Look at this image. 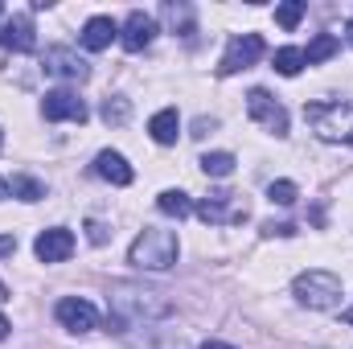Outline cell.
Wrapping results in <instances>:
<instances>
[{"instance_id":"1","label":"cell","mask_w":353,"mask_h":349,"mask_svg":"<svg viewBox=\"0 0 353 349\" xmlns=\"http://www.w3.org/2000/svg\"><path fill=\"white\" fill-rule=\"evenodd\" d=\"M107 308H111V329L123 333L128 325L136 321H157L169 312V300L165 292L157 288H144V283H115L111 296H107Z\"/></svg>"},{"instance_id":"2","label":"cell","mask_w":353,"mask_h":349,"mask_svg":"<svg viewBox=\"0 0 353 349\" xmlns=\"http://www.w3.org/2000/svg\"><path fill=\"white\" fill-rule=\"evenodd\" d=\"M176 251H181V243H176L173 230L144 226L140 239H136L132 251H128V263L140 267V271H169V267L176 263Z\"/></svg>"},{"instance_id":"3","label":"cell","mask_w":353,"mask_h":349,"mask_svg":"<svg viewBox=\"0 0 353 349\" xmlns=\"http://www.w3.org/2000/svg\"><path fill=\"white\" fill-rule=\"evenodd\" d=\"M304 115L325 144H353V103H308Z\"/></svg>"},{"instance_id":"4","label":"cell","mask_w":353,"mask_h":349,"mask_svg":"<svg viewBox=\"0 0 353 349\" xmlns=\"http://www.w3.org/2000/svg\"><path fill=\"white\" fill-rule=\"evenodd\" d=\"M292 292H296V300H300V304L321 308V312L341 304V279H337L333 271H321V267L300 271V275H296V283H292Z\"/></svg>"},{"instance_id":"5","label":"cell","mask_w":353,"mask_h":349,"mask_svg":"<svg viewBox=\"0 0 353 349\" xmlns=\"http://www.w3.org/2000/svg\"><path fill=\"white\" fill-rule=\"evenodd\" d=\"M193 210H197V218L210 222V226H239V222H247V201H243L239 193H230V189H214V193L201 197Z\"/></svg>"},{"instance_id":"6","label":"cell","mask_w":353,"mask_h":349,"mask_svg":"<svg viewBox=\"0 0 353 349\" xmlns=\"http://www.w3.org/2000/svg\"><path fill=\"white\" fill-rule=\"evenodd\" d=\"M247 115H251L255 123H263L267 132L288 136V111H283V103H275L263 87H255L251 94H247Z\"/></svg>"},{"instance_id":"7","label":"cell","mask_w":353,"mask_h":349,"mask_svg":"<svg viewBox=\"0 0 353 349\" xmlns=\"http://www.w3.org/2000/svg\"><path fill=\"white\" fill-rule=\"evenodd\" d=\"M41 115L50 119V123H58V119H70V123H87V103L74 94V90H66V87H58V90H50L46 99H41Z\"/></svg>"},{"instance_id":"8","label":"cell","mask_w":353,"mask_h":349,"mask_svg":"<svg viewBox=\"0 0 353 349\" xmlns=\"http://www.w3.org/2000/svg\"><path fill=\"white\" fill-rule=\"evenodd\" d=\"M259 58H263V37H259V33H243V37H234V41H230V50H226V58H222L218 74H239V70H251Z\"/></svg>"},{"instance_id":"9","label":"cell","mask_w":353,"mask_h":349,"mask_svg":"<svg viewBox=\"0 0 353 349\" xmlns=\"http://www.w3.org/2000/svg\"><path fill=\"white\" fill-rule=\"evenodd\" d=\"M54 312H58V321H62L70 333H90V329L99 325L94 304H90V300H83V296H62Z\"/></svg>"},{"instance_id":"10","label":"cell","mask_w":353,"mask_h":349,"mask_svg":"<svg viewBox=\"0 0 353 349\" xmlns=\"http://www.w3.org/2000/svg\"><path fill=\"white\" fill-rule=\"evenodd\" d=\"M0 46L12 50V54H29L37 46V33H33V17L29 12H12L4 25H0Z\"/></svg>"},{"instance_id":"11","label":"cell","mask_w":353,"mask_h":349,"mask_svg":"<svg viewBox=\"0 0 353 349\" xmlns=\"http://www.w3.org/2000/svg\"><path fill=\"white\" fill-rule=\"evenodd\" d=\"M33 251H37L41 263H62V259H70V251H74V235L66 226H50V230L37 235Z\"/></svg>"},{"instance_id":"12","label":"cell","mask_w":353,"mask_h":349,"mask_svg":"<svg viewBox=\"0 0 353 349\" xmlns=\"http://www.w3.org/2000/svg\"><path fill=\"white\" fill-rule=\"evenodd\" d=\"M152 37H157V21H152L148 12H132V17L123 21V33H119V41H123V50H132V54H140L144 46H152Z\"/></svg>"},{"instance_id":"13","label":"cell","mask_w":353,"mask_h":349,"mask_svg":"<svg viewBox=\"0 0 353 349\" xmlns=\"http://www.w3.org/2000/svg\"><path fill=\"white\" fill-rule=\"evenodd\" d=\"M115 33H119V25H115L111 17H90L79 37H83V46H87L90 54H99V50H107V46L115 41Z\"/></svg>"},{"instance_id":"14","label":"cell","mask_w":353,"mask_h":349,"mask_svg":"<svg viewBox=\"0 0 353 349\" xmlns=\"http://www.w3.org/2000/svg\"><path fill=\"white\" fill-rule=\"evenodd\" d=\"M46 70H54L62 79H79V83L90 74V66L79 54H70V50H46Z\"/></svg>"},{"instance_id":"15","label":"cell","mask_w":353,"mask_h":349,"mask_svg":"<svg viewBox=\"0 0 353 349\" xmlns=\"http://www.w3.org/2000/svg\"><path fill=\"white\" fill-rule=\"evenodd\" d=\"M94 173L103 177V181H111V185H132V165L119 157V152H111V148H103L99 157H94Z\"/></svg>"},{"instance_id":"16","label":"cell","mask_w":353,"mask_h":349,"mask_svg":"<svg viewBox=\"0 0 353 349\" xmlns=\"http://www.w3.org/2000/svg\"><path fill=\"white\" fill-rule=\"evenodd\" d=\"M148 136H152L157 144H176V136H181V115H176V107H165V111H157V115L148 119Z\"/></svg>"},{"instance_id":"17","label":"cell","mask_w":353,"mask_h":349,"mask_svg":"<svg viewBox=\"0 0 353 349\" xmlns=\"http://www.w3.org/2000/svg\"><path fill=\"white\" fill-rule=\"evenodd\" d=\"M341 50V41L333 37V33H316L312 41H308V50H304V66H316V62H329L333 54Z\"/></svg>"},{"instance_id":"18","label":"cell","mask_w":353,"mask_h":349,"mask_svg":"<svg viewBox=\"0 0 353 349\" xmlns=\"http://www.w3.org/2000/svg\"><path fill=\"white\" fill-rule=\"evenodd\" d=\"M157 206H161V214H169L176 222L193 214V201H189V193H181V189H165V193L157 197Z\"/></svg>"},{"instance_id":"19","label":"cell","mask_w":353,"mask_h":349,"mask_svg":"<svg viewBox=\"0 0 353 349\" xmlns=\"http://www.w3.org/2000/svg\"><path fill=\"white\" fill-rule=\"evenodd\" d=\"M275 70H279L283 79H296V74L304 70V50H296V46L275 50Z\"/></svg>"},{"instance_id":"20","label":"cell","mask_w":353,"mask_h":349,"mask_svg":"<svg viewBox=\"0 0 353 349\" xmlns=\"http://www.w3.org/2000/svg\"><path fill=\"white\" fill-rule=\"evenodd\" d=\"M197 165H201V173H205V177H230L239 161H234L230 152H205V157H201Z\"/></svg>"},{"instance_id":"21","label":"cell","mask_w":353,"mask_h":349,"mask_svg":"<svg viewBox=\"0 0 353 349\" xmlns=\"http://www.w3.org/2000/svg\"><path fill=\"white\" fill-rule=\"evenodd\" d=\"M8 193L21 197V201H41V197H46L41 181H33V177H12V181H8Z\"/></svg>"},{"instance_id":"22","label":"cell","mask_w":353,"mask_h":349,"mask_svg":"<svg viewBox=\"0 0 353 349\" xmlns=\"http://www.w3.org/2000/svg\"><path fill=\"white\" fill-rule=\"evenodd\" d=\"M300 17H304V4H300V0H288V4H275V21H279L283 29H296V25H300Z\"/></svg>"},{"instance_id":"23","label":"cell","mask_w":353,"mask_h":349,"mask_svg":"<svg viewBox=\"0 0 353 349\" xmlns=\"http://www.w3.org/2000/svg\"><path fill=\"white\" fill-rule=\"evenodd\" d=\"M128 115H132L128 99H119V94H115V99H107V103H103V119H107V123H115V128H119V123H128Z\"/></svg>"},{"instance_id":"24","label":"cell","mask_w":353,"mask_h":349,"mask_svg":"<svg viewBox=\"0 0 353 349\" xmlns=\"http://www.w3.org/2000/svg\"><path fill=\"white\" fill-rule=\"evenodd\" d=\"M296 193H300V189H296L292 181H271V185H267V201H275V206H292Z\"/></svg>"},{"instance_id":"25","label":"cell","mask_w":353,"mask_h":349,"mask_svg":"<svg viewBox=\"0 0 353 349\" xmlns=\"http://www.w3.org/2000/svg\"><path fill=\"white\" fill-rule=\"evenodd\" d=\"M263 235H279V239H292V235H296V226H292V222H267Z\"/></svg>"},{"instance_id":"26","label":"cell","mask_w":353,"mask_h":349,"mask_svg":"<svg viewBox=\"0 0 353 349\" xmlns=\"http://www.w3.org/2000/svg\"><path fill=\"white\" fill-rule=\"evenodd\" d=\"M87 239L94 247H103V243H107V226H103V222H87Z\"/></svg>"},{"instance_id":"27","label":"cell","mask_w":353,"mask_h":349,"mask_svg":"<svg viewBox=\"0 0 353 349\" xmlns=\"http://www.w3.org/2000/svg\"><path fill=\"white\" fill-rule=\"evenodd\" d=\"M17 251V239L12 235H0V255H12Z\"/></svg>"},{"instance_id":"28","label":"cell","mask_w":353,"mask_h":349,"mask_svg":"<svg viewBox=\"0 0 353 349\" xmlns=\"http://www.w3.org/2000/svg\"><path fill=\"white\" fill-rule=\"evenodd\" d=\"M205 132H214V119H197L193 123V136H205Z\"/></svg>"},{"instance_id":"29","label":"cell","mask_w":353,"mask_h":349,"mask_svg":"<svg viewBox=\"0 0 353 349\" xmlns=\"http://www.w3.org/2000/svg\"><path fill=\"white\" fill-rule=\"evenodd\" d=\"M201 349H234V346H226V341H205Z\"/></svg>"},{"instance_id":"30","label":"cell","mask_w":353,"mask_h":349,"mask_svg":"<svg viewBox=\"0 0 353 349\" xmlns=\"http://www.w3.org/2000/svg\"><path fill=\"white\" fill-rule=\"evenodd\" d=\"M4 337H8V321L0 317V341H4Z\"/></svg>"},{"instance_id":"31","label":"cell","mask_w":353,"mask_h":349,"mask_svg":"<svg viewBox=\"0 0 353 349\" xmlns=\"http://www.w3.org/2000/svg\"><path fill=\"white\" fill-rule=\"evenodd\" d=\"M341 317H345V325H353V308H345V312H341Z\"/></svg>"},{"instance_id":"32","label":"cell","mask_w":353,"mask_h":349,"mask_svg":"<svg viewBox=\"0 0 353 349\" xmlns=\"http://www.w3.org/2000/svg\"><path fill=\"white\" fill-rule=\"evenodd\" d=\"M345 37H350V46H353V21H350V25H345Z\"/></svg>"},{"instance_id":"33","label":"cell","mask_w":353,"mask_h":349,"mask_svg":"<svg viewBox=\"0 0 353 349\" xmlns=\"http://www.w3.org/2000/svg\"><path fill=\"white\" fill-rule=\"evenodd\" d=\"M0 197H8V181H0Z\"/></svg>"},{"instance_id":"34","label":"cell","mask_w":353,"mask_h":349,"mask_svg":"<svg viewBox=\"0 0 353 349\" xmlns=\"http://www.w3.org/2000/svg\"><path fill=\"white\" fill-rule=\"evenodd\" d=\"M0 300H8V292H4V288H0Z\"/></svg>"},{"instance_id":"35","label":"cell","mask_w":353,"mask_h":349,"mask_svg":"<svg viewBox=\"0 0 353 349\" xmlns=\"http://www.w3.org/2000/svg\"><path fill=\"white\" fill-rule=\"evenodd\" d=\"M0 17H4V4H0Z\"/></svg>"}]
</instances>
